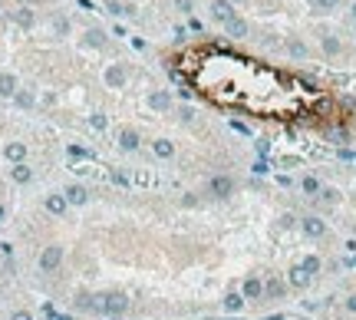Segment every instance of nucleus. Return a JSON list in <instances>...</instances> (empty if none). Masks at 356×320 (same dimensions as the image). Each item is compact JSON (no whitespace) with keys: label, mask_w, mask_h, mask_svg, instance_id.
<instances>
[{"label":"nucleus","mask_w":356,"mask_h":320,"mask_svg":"<svg viewBox=\"0 0 356 320\" xmlns=\"http://www.w3.org/2000/svg\"><path fill=\"white\" fill-rule=\"evenodd\" d=\"M172 73L205 102L257 119H313L326 106L307 79L228 46H185L172 56Z\"/></svg>","instance_id":"f257e3e1"}]
</instances>
